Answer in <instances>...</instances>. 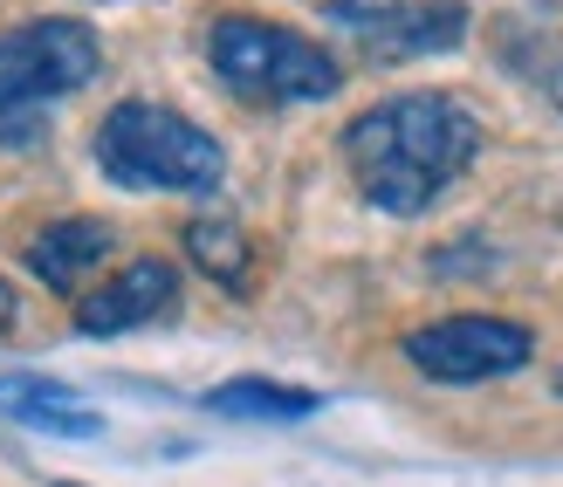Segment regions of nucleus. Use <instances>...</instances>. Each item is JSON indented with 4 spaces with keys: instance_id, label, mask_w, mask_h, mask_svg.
Instances as JSON below:
<instances>
[{
    "instance_id": "obj_10",
    "label": "nucleus",
    "mask_w": 563,
    "mask_h": 487,
    "mask_svg": "<svg viewBox=\"0 0 563 487\" xmlns=\"http://www.w3.org/2000/svg\"><path fill=\"white\" fill-rule=\"evenodd\" d=\"M207 406L228 412V419H309L323 398L302 391V385H275V378H228V385L207 391Z\"/></svg>"
},
{
    "instance_id": "obj_9",
    "label": "nucleus",
    "mask_w": 563,
    "mask_h": 487,
    "mask_svg": "<svg viewBox=\"0 0 563 487\" xmlns=\"http://www.w3.org/2000/svg\"><path fill=\"white\" fill-rule=\"evenodd\" d=\"M0 412H14L21 425L55 433V440H97L103 433V419L55 378H0Z\"/></svg>"
},
{
    "instance_id": "obj_13",
    "label": "nucleus",
    "mask_w": 563,
    "mask_h": 487,
    "mask_svg": "<svg viewBox=\"0 0 563 487\" xmlns=\"http://www.w3.org/2000/svg\"><path fill=\"white\" fill-rule=\"evenodd\" d=\"M550 103H556V110H563V69H556V76H550Z\"/></svg>"
},
{
    "instance_id": "obj_14",
    "label": "nucleus",
    "mask_w": 563,
    "mask_h": 487,
    "mask_svg": "<svg viewBox=\"0 0 563 487\" xmlns=\"http://www.w3.org/2000/svg\"><path fill=\"white\" fill-rule=\"evenodd\" d=\"M55 487H76V480H55Z\"/></svg>"
},
{
    "instance_id": "obj_12",
    "label": "nucleus",
    "mask_w": 563,
    "mask_h": 487,
    "mask_svg": "<svg viewBox=\"0 0 563 487\" xmlns=\"http://www.w3.org/2000/svg\"><path fill=\"white\" fill-rule=\"evenodd\" d=\"M14 309H21V296L8 289V281H0V330H8V323H14Z\"/></svg>"
},
{
    "instance_id": "obj_5",
    "label": "nucleus",
    "mask_w": 563,
    "mask_h": 487,
    "mask_svg": "<svg viewBox=\"0 0 563 487\" xmlns=\"http://www.w3.org/2000/svg\"><path fill=\"white\" fill-rule=\"evenodd\" d=\"M537 357V336L509 317H440L406 336V364L440 385H488Z\"/></svg>"
},
{
    "instance_id": "obj_6",
    "label": "nucleus",
    "mask_w": 563,
    "mask_h": 487,
    "mask_svg": "<svg viewBox=\"0 0 563 487\" xmlns=\"http://www.w3.org/2000/svg\"><path fill=\"white\" fill-rule=\"evenodd\" d=\"M330 27L351 35L357 55L372 63H406V55H433V48H454L467 35V14L454 0H433V8H391V0H336Z\"/></svg>"
},
{
    "instance_id": "obj_8",
    "label": "nucleus",
    "mask_w": 563,
    "mask_h": 487,
    "mask_svg": "<svg viewBox=\"0 0 563 487\" xmlns=\"http://www.w3.org/2000/svg\"><path fill=\"white\" fill-rule=\"evenodd\" d=\"M110 247H118L110 220H55L27 241V275L48 281L55 296H76V289H90V275L110 262Z\"/></svg>"
},
{
    "instance_id": "obj_3",
    "label": "nucleus",
    "mask_w": 563,
    "mask_h": 487,
    "mask_svg": "<svg viewBox=\"0 0 563 487\" xmlns=\"http://www.w3.org/2000/svg\"><path fill=\"white\" fill-rule=\"evenodd\" d=\"M97 165L110 186H131V192H213L228 179L220 137L145 97L118 103L97 124Z\"/></svg>"
},
{
    "instance_id": "obj_7",
    "label": "nucleus",
    "mask_w": 563,
    "mask_h": 487,
    "mask_svg": "<svg viewBox=\"0 0 563 487\" xmlns=\"http://www.w3.org/2000/svg\"><path fill=\"white\" fill-rule=\"evenodd\" d=\"M173 302H179V268L145 254V262L118 268L110 281H97V289H82L76 330L82 336H124V330H145L158 317H173Z\"/></svg>"
},
{
    "instance_id": "obj_4",
    "label": "nucleus",
    "mask_w": 563,
    "mask_h": 487,
    "mask_svg": "<svg viewBox=\"0 0 563 487\" xmlns=\"http://www.w3.org/2000/svg\"><path fill=\"white\" fill-rule=\"evenodd\" d=\"M103 42L90 21H27L0 35V145H35L48 131V103L97 82Z\"/></svg>"
},
{
    "instance_id": "obj_11",
    "label": "nucleus",
    "mask_w": 563,
    "mask_h": 487,
    "mask_svg": "<svg viewBox=\"0 0 563 487\" xmlns=\"http://www.w3.org/2000/svg\"><path fill=\"white\" fill-rule=\"evenodd\" d=\"M186 254L220 281V289H234V296L247 289V234L234 220H192L186 226Z\"/></svg>"
},
{
    "instance_id": "obj_2",
    "label": "nucleus",
    "mask_w": 563,
    "mask_h": 487,
    "mask_svg": "<svg viewBox=\"0 0 563 487\" xmlns=\"http://www.w3.org/2000/svg\"><path fill=\"white\" fill-rule=\"evenodd\" d=\"M207 63L220 90L255 103V110H296V103H330L344 90V63L309 42L302 27H282L262 14H220L207 27Z\"/></svg>"
},
{
    "instance_id": "obj_1",
    "label": "nucleus",
    "mask_w": 563,
    "mask_h": 487,
    "mask_svg": "<svg viewBox=\"0 0 563 487\" xmlns=\"http://www.w3.org/2000/svg\"><path fill=\"white\" fill-rule=\"evenodd\" d=\"M482 152V118L454 90H399L344 124V165L378 213H427Z\"/></svg>"
},
{
    "instance_id": "obj_15",
    "label": "nucleus",
    "mask_w": 563,
    "mask_h": 487,
    "mask_svg": "<svg viewBox=\"0 0 563 487\" xmlns=\"http://www.w3.org/2000/svg\"><path fill=\"white\" fill-rule=\"evenodd\" d=\"M556 391H563V370H556Z\"/></svg>"
}]
</instances>
